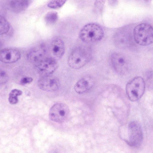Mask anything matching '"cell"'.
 <instances>
[{"label": "cell", "mask_w": 153, "mask_h": 153, "mask_svg": "<svg viewBox=\"0 0 153 153\" xmlns=\"http://www.w3.org/2000/svg\"><path fill=\"white\" fill-rule=\"evenodd\" d=\"M91 58L90 50L85 47H79L71 53L68 59L69 66L75 69L80 68L87 64Z\"/></svg>", "instance_id": "1"}, {"label": "cell", "mask_w": 153, "mask_h": 153, "mask_svg": "<svg viewBox=\"0 0 153 153\" xmlns=\"http://www.w3.org/2000/svg\"><path fill=\"white\" fill-rule=\"evenodd\" d=\"M104 36V31L102 27L95 23L86 25L80 31L79 36L84 42L89 43L101 40Z\"/></svg>", "instance_id": "2"}, {"label": "cell", "mask_w": 153, "mask_h": 153, "mask_svg": "<svg viewBox=\"0 0 153 153\" xmlns=\"http://www.w3.org/2000/svg\"><path fill=\"white\" fill-rule=\"evenodd\" d=\"M134 39L138 44L147 46L153 43V27L146 23L138 25L133 30Z\"/></svg>", "instance_id": "3"}, {"label": "cell", "mask_w": 153, "mask_h": 153, "mask_svg": "<svg viewBox=\"0 0 153 153\" xmlns=\"http://www.w3.org/2000/svg\"><path fill=\"white\" fill-rule=\"evenodd\" d=\"M145 88V82L143 79L136 76L129 81L126 85V90L129 99L132 102L140 99L143 95Z\"/></svg>", "instance_id": "4"}, {"label": "cell", "mask_w": 153, "mask_h": 153, "mask_svg": "<svg viewBox=\"0 0 153 153\" xmlns=\"http://www.w3.org/2000/svg\"><path fill=\"white\" fill-rule=\"evenodd\" d=\"M126 129L125 141L131 147H139L143 139V131L140 124L136 121H132L128 124Z\"/></svg>", "instance_id": "5"}, {"label": "cell", "mask_w": 153, "mask_h": 153, "mask_svg": "<svg viewBox=\"0 0 153 153\" xmlns=\"http://www.w3.org/2000/svg\"><path fill=\"white\" fill-rule=\"evenodd\" d=\"M69 113V109L67 105L63 103H57L50 109L49 117L52 121L62 123L68 118Z\"/></svg>", "instance_id": "6"}, {"label": "cell", "mask_w": 153, "mask_h": 153, "mask_svg": "<svg viewBox=\"0 0 153 153\" xmlns=\"http://www.w3.org/2000/svg\"><path fill=\"white\" fill-rule=\"evenodd\" d=\"M111 66L114 71L120 75H124L128 72L129 64L128 60L123 54L117 52L112 53L110 56Z\"/></svg>", "instance_id": "7"}, {"label": "cell", "mask_w": 153, "mask_h": 153, "mask_svg": "<svg viewBox=\"0 0 153 153\" xmlns=\"http://www.w3.org/2000/svg\"><path fill=\"white\" fill-rule=\"evenodd\" d=\"M36 64L37 70L42 76L51 75L58 67L56 60L52 57H45Z\"/></svg>", "instance_id": "8"}, {"label": "cell", "mask_w": 153, "mask_h": 153, "mask_svg": "<svg viewBox=\"0 0 153 153\" xmlns=\"http://www.w3.org/2000/svg\"><path fill=\"white\" fill-rule=\"evenodd\" d=\"M37 85L40 89L43 91H53L59 89L60 83L57 77L49 75L42 76L38 80Z\"/></svg>", "instance_id": "9"}, {"label": "cell", "mask_w": 153, "mask_h": 153, "mask_svg": "<svg viewBox=\"0 0 153 153\" xmlns=\"http://www.w3.org/2000/svg\"><path fill=\"white\" fill-rule=\"evenodd\" d=\"M21 54L17 50L10 48L3 49L0 53V59L4 63H11L18 61L21 57Z\"/></svg>", "instance_id": "10"}, {"label": "cell", "mask_w": 153, "mask_h": 153, "mask_svg": "<svg viewBox=\"0 0 153 153\" xmlns=\"http://www.w3.org/2000/svg\"><path fill=\"white\" fill-rule=\"evenodd\" d=\"M46 48L44 45H39L33 48L28 52L27 58L30 62L37 64L45 57Z\"/></svg>", "instance_id": "11"}, {"label": "cell", "mask_w": 153, "mask_h": 153, "mask_svg": "<svg viewBox=\"0 0 153 153\" xmlns=\"http://www.w3.org/2000/svg\"><path fill=\"white\" fill-rule=\"evenodd\" d=\"M94 84V81L92 78L85 76L77 81L74 85V89L77 93L82 94L89 90Z\"/></svg>", "instance_id": "12"}, {"label": "cell", "mask_w": 153, "mask_h": 153, "mask_svg": "<svg viewBox=\"0 0 153 153\" xmlns=\"http://www.w3.org/2000/svg\"><path fill=\"white\" fill-rule=\"evenodd\" d=\"M51 51L53 55L58 58H61L65 52V46L61 39L56 38L52 41L51 45Z\"/></svg>", "instance_id": "13"}, {"label": "cell", "mask_w": 153, "mask_h": 153, "mask_svg": "<svg viewBox=\"0 0 153 153\" xmlns=\"http://www.w3.org/2000/svg\"><path fill=\"white\" fill-rule=\"evenodd\" d=\"M30 1V0H10L9 5L15 11L20 12L28 6Z\"/></svg>", "instance_id": "14"}, {"label": "cell", "mask_w": 153, "mask_h": 153, "mask_svg": "<svg viewBox=\"0 0 153 153\" xmlns=\"http://www.w3.org/2000/svg\"><path fill=\"white\" fill-rule=\"evenodd\" d=\"M58 15L57 13L55 11H51L45 15V20L46 23L48 25H53L57 21Z\"/></svg>", "instance_id": "15"}, {"label": "cell", "mask_w": 153, "mask_h": 153, "mask_svg": "<svg viewBox=\"0 0 153 153\" xmlns=\"http://www.w3.org/2000/svg\"><path fill=\"white\" fill-rule=\"evenodd\" d=\"M10 29L9 22L4 16L0 17V34L1 35L7 33Z\"/></svg>", "instance_id": "16"}, {"label": "cell", "mask_w": 153, "mask_h": 153, "mask_svg": "<svg viewBox=\"0 0 153 153\" xmlns=\"http://www.w3.org/2000/svg\"><path fill=\"white\" fill-rule=\"evenodd\" d=\"M22 94V92L19 90L14 89L12 90L9 94L8 100L10 103L15 104L17 103L18 101V96L21 95Z\"/></svg>", "instance_id": "17"}, {"label": "cell", "mask_w": 153, "mask_h": 153, "mask_svg": "<svg viewBox=\"0 0 153 153\" xmlns=\"http://www.w3.org/2000/svg\"><path fill=\"white\" fill-rule=\"evenodd\" d=\"M67 0H52L47 5L49 7L57 9L61 7Z\"/></svg>", "instance_id": "18"}, {"label": "cell", "mask_w": 153, "mask_h": 153, "mask_svg": "<svg viewBox=\"0 0 153 153\" xmlns=\"http://www.w3.org/2000/svg\"><path fill=\"white\" fill-rule=\"evenodd\" d=\"M146 79L148 86L153 88V73L152 71L147 72L146 74Z\"/></svg>", "instance_id": "19"}, {"label": "cell", "mask_w": 153, "mask_h": 153, "mask_svg": "<svg viewBox=\"0 0 153 153\" xmlns=\"http://www.w3.org/2000/svg\"><path fill=\"white\" fill-rule=\"evenodd\" d=\"M105 0H96L94 3V6L96 9L100 10L103 7Z\"/></svg>", "instance_id": "20"}, {"label": "cell", "mask_w": 153, "mask_h": 153, "mask_svg": "<svg viewBox=\"0 0 153 153\" xmlns=\"http://www.w3.org/2000/svg\"><path fill=\"white\" fill-rule=\"evenodd\" d=\"M32 78L28 76H25L22 78L20 82L21 85H25L31 83L33 81Z\"/></svg>", "instance_id": "21"}, {"label": "cell", "mask_w": 153, "mask_h": 153, "mask_svg": "<svg viewBox=\"0 0 153 153\" xmlns=\"http://www.w3.org/2000/svg\"><path fill=\"white\" fill-rule=\"evenodd\" d=\"M109 4L111 6H115L117 3L118 0H108Z\"/></svg>", "instance_id": "22"}]
</instances>
